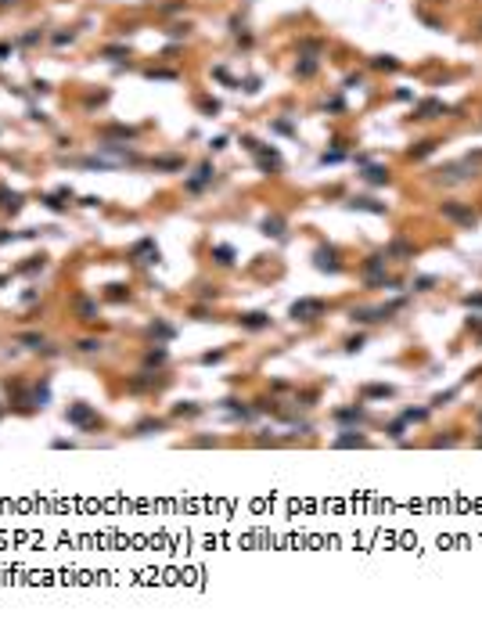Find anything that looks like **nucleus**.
<instances>
[{
  "label": "nucleus",
  "instance_id": "nucleus-1",
  "mask_svg": "<svg viewBox=\"0 0 482 630\" xmlns=\"http://www.w3.org/2000/svg\"><path fill=\"white\" fill-rule=\"evenodd\" d=\"M443 213H446V216H453V220H468V223H472V220H475V216H472V213H464V209H457V205H443Z\"/></svg>",
  "mask_w": 482,
  "mask_h": 630
},
{
  "label": "nucleus",
  "instance_id": "nucleus-2",
  "mask_svg": "<svg viewBox=\"0 0 482 630\" xmlns=\"http://www.w3.org/2000/svg\"><path fill=\"white\" fill-rule=\"evenodd\" d=\"M306 314H320V303H302V306H295V317H302V320H309Z\"/></svg>",
  "mask_w": 482,
  "mask_h": 630
}]
</instances>
